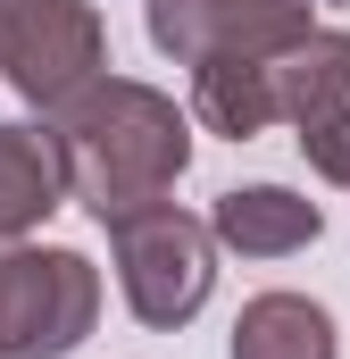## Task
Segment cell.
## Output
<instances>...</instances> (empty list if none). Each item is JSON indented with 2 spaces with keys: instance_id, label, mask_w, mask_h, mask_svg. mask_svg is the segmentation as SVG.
Returning <instances> with one entry per match:
<instances>
[{
  "instance_id": "30bf717a",
  "label": "cell",
  "mask_w": 350,
  "mask_h": 359,
  "mask_svg": "<svg viewBox=\"0 0 350 359\" xmlns=\"http://www.w3.org/2000/svg\"><path fill=\"white\" fill-rule=\"evenodd\" d=\"M192 117L225 142H251L275 126V100H267V59H200L192 67Z\"/></svg>"
},
{
  "instance_id": "6da1fadb",
  "label": "cell",
  "mask_w": 350,
  "mask_h": 359,
  "mask_svg": "<svg viewBox=\"0 0 350 359\" xmlns=\"http://www.w3.org/2000/svg\"><path fill=\"white\" fill-rule=\"evenodd\" d=\"M50 142L67 168V201H84L100 226L167 201L192 168V117L134 76H92L84 92H67L50 109Z\"/></svg>"
},
{
  "instance_id": "3957f363",
  "label": "cell",
  "mask_w": 350,
  "mask_h": 359,
  "mask_svg": "<svg viewBox=\"0 0 350 359\" xmlns=\"http://www.w3.org/2000/svg\"><path fill=\"white\" fill-rule=\"evenodd\" d=\"M100 318V268L67 243H0V359H67Z\"/></svg>"
},
{
  "instance_id": "5b68a950",
  "label": "cell",
  "mask_w": 350,
  "mask_h": 359,
  "mask_svg": "<svg viewBox=\"0 0 350 359\" xmlns=\"http://www.w3.org/2000/svg\"><path fill=\"white\" fill-rule=\"evenodd\" d=\"M142 25H150V50H167L175 67L267 59L309 34V0H150Z\"/></svg>"
},
{
  "instance_id": "7a4b0ae2",
  "label": "cell",
  "mask_w": 350,
  "mask_h": 359,
  "mask_svg": "<svg viewBox=\"0 0 350 359\" xmlns=\"http://www.w3.org/2000/svg\"><path fill=\"white\" fill-rule=\"evenodd\" d=\"M108 251H117V292H125V309H134L150 334L192 326V318L209 309V292H217V243H209V226H200L192 209H175V201H150V209L117 217V226H108Z\"/></svg>"
},
{
  "instance_id": "8992f818",
  "label": "cell",
  "mask_w": 350,
  "mask_h": 359,
  "mask_svg": "<svg viewBox=\"0 0 350 359\" xmlns=\"http://www.w3.org/2000/svg\"><path fill=\"white\" fill-rule=\"evenodd\" d=\"M200 226L234 259H292V251H309L326 234V209L309 192H292V184H234V192H217V209Z\"/></svg>"
},
{
  "instance_id": "277c9868",
  "label": "cell",
  "mask_w": 350,
  "mask_h": 359,
  "mask_svg": "<svg viewBox=\"0 0 350 359\" xmlns=\"http://www.w3.org/2000/svg\"><path fill=\"white\" fill-rule=\"evenodd\" d=\"M0 76L17 100L59 109L67 92L108 76V25L92 0H8L0 8Z\"/></svg>"
},
{
  "instance_id": "8fae6325",
  "label": "cell",
  "mask_w": 350,
  "mask_h": 359,
  "mask_svg": "<svg viewBox=\"0 0 350 359\" xmlns=\"http://www.w3.org/2000/svg\"><path fill=\"white\" fill-rule=\"evenodd\" d=\"M300 159H309L326 184H350V100L300 126Z\"/></svg>"
},
{
  "instance_id": "52a82bcc",
  "label": "cell",
  "mask_w": 350,
  "mask_h": 359,
  "mask_svg": "<svg viewBox=\"0 0 350 359\" xmlns=\"http://www.w3.org/2000/svg\"><path fill=\"white\" fill-rule=\"evenodd\" d=\"M267 100H275V126H309V117L342 109L350 100V34L309 25L300 42L267 50Z\"/></svg>"
},
{
  "instance_id": "9c48e42d",
  "label": "cell",
  "mask_w": 350,
  "mask_h": 359,
  "mask_svg": "<svg viewBox=\"0 0 350 359\" xmlns=\"http://www.w3.org/2000/svg\"><path fill=\"white\" fill-rule=\"evenodd\" d=\"M234 359H342V334L326 301L309 292H259L234 318Z\"/></svg>"
},
{
  "instance_id": "7c38bea8",
  "label": "cell",
  "mask_w": 350,
  "mask_h": 359,
  "mask_svg": "<svg viewBox=\"0 0 350 359\" xmlns=\"http://www.w3.org/2000/svg\"><path fill=\"white\" fill-rule=\"evenodd\" d=\"M309 8H317V0H309Z\"/></svg>"
},
{
  "instance_id": "ba28073f",
  "label": "cell",
  "mask_w": 350,
  "mask_h": 359,
  "mask_svg": "<svg viewBox=\"0 0 350 359\" xmlns=\"http://www.w3.org/2000/svg\"><path fill=\"white\" fill-rule=\"evenodd\" d=\"M50 209H67V168L42 126H0V243H25Z\"/></svg>"
}]
</instances>
